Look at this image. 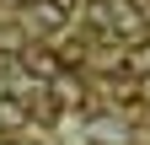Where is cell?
<instances>
[{"mask_svg":"<svg viewBox=\"0 0 150 145\" xmlns=\"http://www.w3.org/2000/svg\"><path fill=\"white\" fill-rule=\"evenodd\" d=\"M107 27L112 32H139V6L134 0H112L107 6Z\"/></svg>","mask_w":150,"mask_h":145,"instance_id":"3957f363","label":"cell"},{"mask_svg":"<svg viewBox=\"0 0 150 145\" xmlns=\"http://www.w3.org/2000/svg\"><path fill=\"white\" fill-rule=\"evenodd\" d=\"M22 65H27L43 86L59 81V54H54V48H38V43H32V48H22Z\"/></svg>","mask_w":150,"mask_h":145,"instance_id":"7a4b0ae2","label":"cell"},{"mask_svg":"<svg viewBox=\"0 0 150 145\" xmlns=\"http://www.w3.org/2000/svg\"><path fill=\"white\" fill-rule=\"evenodd\" d=\"M123 75L129 81H150V43H134L123 54Z\"/></svg>","mask_w":150,"mask_h":145,"instance_id":"277c9868","label":"cell"},{"mask_svg":"<svg viewBox=\"0 0 150 145\" xmlns=\"http://www.w3.org/2000/svg\"><path fill=\"white\" fill-rule=\"evenodd\" d=\"M0 124H22V97H0Z\"/></svg>","mask_w":150,"mask_h":145,"instance_id":"5b68a950","label":"cell"},{"mask_svg":"<svg viewBox=\"0 0 150 145\" xmlns=\"http://www.w3.org/2000/svg\"><path fill=\"white\" fill-rule=\"evenodd\" d=\"M11 70H16V54H11V48H0V81H6Z\"/></svg>","mask_w":150,"mask_h":145,"instance_id":"8992f818","label":"cell"},{"mask_svg":"<svg viewBox=\"0 0 150 145\" xmlns=\"http://www.w3.org/2000/svg\"><path fill=\"white\" fill-rule=\"evenodd\" d=\"M64 11H70L64 0H27V11H22V16H27L38 32H59V27H64Z\"/></svg>","mask_w":150,"mask_h":145,"instance_id":"6da1fadb","label":"cell"}]
</instances>
